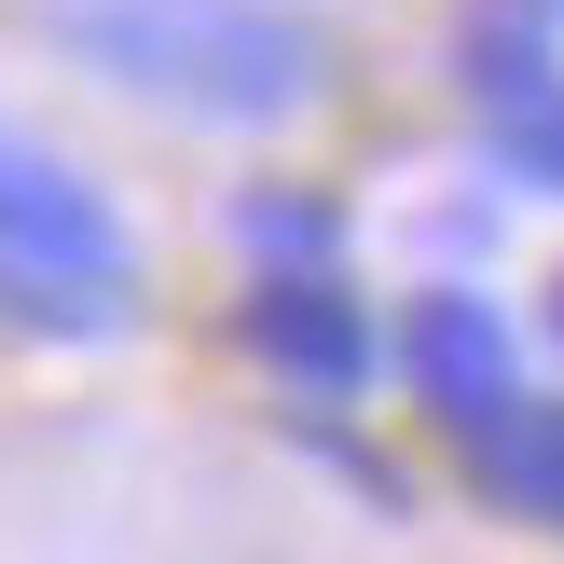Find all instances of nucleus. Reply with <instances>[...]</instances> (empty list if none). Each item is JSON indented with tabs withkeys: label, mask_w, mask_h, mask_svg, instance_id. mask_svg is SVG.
<instances>
[{
	"label": "nucleus",
	"mask_w": 564,
	"mask_h": 564,
	"mask_svg": "<svg viewBox=\"0 0 564 564\" xmlns=\"http://www.w3.org/2000/svg\"><path fill=\"white\" fill-rule=\"evenodd\" d=\"M496 180L510 193H564V97L523 110V124H496Z\"/></svg>",
	"instance_id": "6e6552de"
},
{
	"label": "nucleus",
	"mask_w": 564,
	"mask_h": 564,
	"mask_svg": "<svg viewBox=\"0 0 564 564\" xmlns=\"http://www.w3.org/2000/svg\"><path fill=\"white\" fill-rule=\"evenodd\" d=\"M235 345L262 358V386H290L303 413L372 400V372H386V317L358 303V275H345V262L248 275V290H235Z\"/></svg>",
	"instance_id": "f03ea898"
},
{
	"label": "nucleus",
	"mask_w": 564,
	"mask_h": 564,
	"mask_svg": "<svg viewBox=\"0 0 564 564\" xmlns=\"http://www.w3.org/2000/svg\"><path fill=\"white\" fill-rule=\"evenodd\" d=\"M0 248H14V262H55V275H110V290H138L124 207H110L55 138H28V124H0Z\"/></svg>",
	"instance_id": "20e7f679"
},
{
	"label": "nucleus",
	"mask_w": 564,
	"mask_h": 564,
	"mask_svg": "<svg viewBox=\"0 0 564 564\" xmlns=\"http://www.w3.org/2000/svg\"><path fill=\"white\" fill-rule=\"evenodd\" d=\"M386 372H400V400L427 413V427H496V413L523 400V330L496 290H468V275H427V290H400V317H386Z\"/></svg>",
	"instance_id": "7ed1b4c3"
},
{
	"label": "nucleus",
	"mask_w": 564,
	"mask_h": 564,
	"mask_svg": "<svg viewBox=\"0 0 564 564\" xmlns=\"http://www.w3.org/2000/svg\"><path fill=\"white\" fill-rule=\"evenodd\" d=\"M551 345H564V275H551Z\"/></svg>",
	"instance_id": "1a4fd4ad"
},
{
	"label": "nucleus",
	"mask_w": 564,
	"mask_h": 564,
	"mask_svg": "<svg viewBox=\"0 0 564 564\" xmlns=\"http://www.w3.org/2000/svg\"><path fill=\"white\" fill-rule=\"evenodd\" d=\"M220 235L248 248V275H303V262H345V207L317 180H248L220 207Z\"/></svg>",
	"instance_id": "0eeeda50"
},
{
	"label": "nucleus",
	"mask_w": 564,
	"mask_h": 564,
	"mask_svg": "<svg viewBox=\"0 0 564 564\" xmlns=\"http://www.w3.org/2000/svg\"><path fill=\"white\" fill-rule=\"evenodd\" d=\"M42 28L83 55L97 83L180 110V124H235V138H275L317 110L330 55L290 0H42Z\"/></svg>",
	"instance_id": "f257e3e1"
},
{
	"label": "nucleus",
	"mask_w": 564,
	"mask_h": 564,
	"mask_svg": "<svg viewBox=\"0 0 564 564\" xmlns=\"http://www.w3.org/2000/svg\"><path fill=\"white\" fill-rule=\"evenodd\" d=\"M441 55H455V97L482 110V124H523V110L564 97V14L551 0H468V14L441 28Z\"/></svg>",
	"instance_id": "39448f33"
},
{
	"label": "nucleus",
	"mask_w": 564,
	"mask_h": 564,
	"mask_svg": "<svg viewBox=\"0 0 564 564\" xmlns=\"http://www.w3.org/2000/svg\"><path fill=\"white\" fill-rule=\"evenodd\" d=\"M468 482L510 523H564V386H523L496 427H468Z\"/></svg>",
	"instance_id": "423d86ee"
},
{
	"label": "nucleus",
	"mask_w": 564,
	"mask_h": 564,
	"mask_svg": "<svg viewBox=\"0 0 564 564\" xmlns=\"http://www.w3.org/2000/svg\"><path fill=\"white\" fill-rule=\"evenodd\" d=\"M551 14H564V0H551Z\"/></svg>",
	"instance_id": "9d476101"
}]
</instances>
